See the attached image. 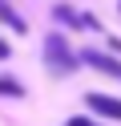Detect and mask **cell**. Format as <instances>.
Instances as JSON below:
<instances>
[{
	"label": "cell",
	"mask_w": 121,
	"mask_h": 126,
	"mask_svg": "<svg viewBox=\"0 0 121 126\" xmlns=\"http://www.w3.org/2000/svg\"><path fill=\"white\" fill-rule=\"evenodd\" d=\"M8 53H12V49H8V41H0V61H8Z\"/></svg>",
	"instance_id": "7"
},
{
	"label": "cell",
	"mask_w": 121,
	"mask_h": 126,
	"mask_svg": "<svg viewBox=\"0 0 121 126\" xmlns=\"http://www.w3.org/2000/svg\"><path fill=\"white\" fill-rule=\"evenodd\" d=\"M77 61H81V57L69 49V41H65L61 33H48V37H44V65L53 69L56 77L73 73V69H77Z\"/></svg>",
	"instance_id": "1"
},
{
	"label": "cell",
	"mask_w": 121,
	"mask_h": 126,
	"mask_svg": "<svg viewBox=\"0 0 121 126\" xmlns=\"http://www.w3.org/2000/svg\"><path fill=\"white\" fill-rule=\"evenodd\" d=\"M0 25H8L12 33H24V29H28V25H24V16H20V12H12L4 0H0Z\"/></svg>",
	"instance_id": "4"
},
{
	"label": "cell",
	"mask_w": 121,
	"mask_h": 126,
	"mask_svg": "<svg viewBox=\"0 0 121 126\" xmlns=\"http://www.w3.org/2000/svg\"><path fill=\"white\" fill-rule=\"evenodd\" d=\"M0 94H4V98H24V85L16 81V77L4 73V77H0Z\"/></svg>",
	"instance_id": "5"
},
{
	"label": "cell",
	"mask_w": 121,
	"mask_h": 126,
	"mask_svg": "<svg viewBox=\"0 0 121 126\" xmlns=\"http://www.w3.org/2000/svg\"><path fill=\"white\" fill-rule=\"evenodd\" d=\"M65 126H101V122H93V118H69Z\"/></svg>",
	"instance_id": "6"
},
{
	"label": "cell",
	"mask_w": 121,
	"mask_h": 126,
	"mask_svg": "<svg viewBox=\"0 0 121 126\" xmlns=\"http://www.w3.org/2000/svg\"><path fill=\"white\" fill-rule=\"evenodd\" d=\"M117 8H121V4H117Z\"/></svg>",
	"instance_id": "8"
},
{
	"label": "cell",
	"mask_w": 121,
	"mask_h": 126,
	"mask_svg": "<svg viewBox=\"0 0 121 126\" xmlns=\"http://www.w3.org/2000/svg\"><path fill=\"white\" fill-rule=\"evenodd\" d=\"M89 110L101 118H113V122H121V98H109V94H85Z\"/></svg>",
	"instance_id": "3"
},
{
	"label": "cell",
	"mask_w": 121,
	"mask_h": 126,
	"mask_svg": "<svg viewBox=\"0 0 121 126\" xmlns=\"http://www.w3.org/2000/svg\"><path fill=\"white\" fill-rule=\"evenodd\" d=\"M81 61H85V65H93L97 73H105V77H117V81H121V61H117V57H109V53L81 49Z\"/></svg>",
	"instance_id": "2"
}]
</instances>
